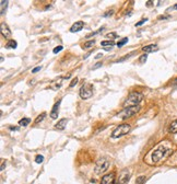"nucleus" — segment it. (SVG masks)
Masks as SVG:
<instances>
[{"instance_id":"nucleus-1","label":"nucleus","mask_w":177,"mask_h":184,"mask_svg":"<svg viewBox=\"0 0 177 184\" xmlns=\"http://www.w3.org/2000/svg\"><path fill=\"white\" fill-rule=\"evenodd\" d=\"M172 151H173L172 149L169 148L168 146L165 145V144L163 143L158 144V147L151 154V160H152L153 163H158V162H161L162 160L165 159L166 157H168Z\"/></svg>"},{"instance_id":"nucleus-2","label":"nucleus","mask_w":177,"mask_h":184,"mask_svg":"<svg viewBox=\"0 0 177 184\" xmlns=\"http://www.w3.org/2000/svg\"><path fill=\"white\" fill-rule=\"evenodd\" d=\"M143 100V94L140 93V92H131L128 94L127 99L124 102V106L129 107V106H136V105H139L140 102Z\"/></svg>"},{"instance_id":"nucleus-3","label":"nucleus","mask_w":177,"mask_h":184,"mask_svg":"<svg viewBox=\"0 0 177 184\" xmlns=\"http://www.w3.org/2000/svg\"><path fill=\"white\" fill-rule=\"evenodd\" d=\"M131 130V126L129 124H120L118 125L116 128L113 130L112 133V138H119V137H123L125 135H127L129 132Z\"/></svg>"},{"instance_id":"nucleus-4","label":"nucleus","mask_w":177,"mask_h":184,"mask_svg":"<svg viewBox=\"0 0 177 184\" xmlns=\"http://www.w3.org/2000/svg\"><path fill=\"white\" fill-rule=\"evenodd\" d=\"M109 168V160L107 158H101L96 161L95 165V174L97 175H101L102 173H104L105 171H107V169Z\"/></svg>"},{"instance_id":"nucleus-5","label":"nucleus","mask_w":177,"mask_h":184,"mask_svg":"<svg viewBox=\"0 0 177 184\" xmlns=\"http://www.w3.org/2000/svg\"><path fill=\"white\" fill-rule=\"evenodd\" d=\"M140 105H136V106H129V107H125V110H123L119 113L120 120H127V118L134 116V114L140 111Z\"/></svg>"},{"instance_id":"nucleus-6","label":"nucleus","mask_w":177,"mask_h":184,"mask_svg":"<svg viewBox=\"0 0 177 184\" xmlns=\"http://www.w3.org/2000/svg\"><path fill=\"white\" fill-rule=\"evenodd\" d=\"M79 93H80V96H81V99L83 100L90 99L91 96L93 95V85H90V83H84V85L80 88Z\"/></svg>"},{"instance_id":"nucleus-7","label":"nucleus","mask_w":177,"mask_h":184,"mask_svg":"<svg viewBox=\"0 0 177 184\" xmlns=\"http://www.w3.org/2000/svg\"><path fill=\"white\" fill-rule=\"evenodd\" d=\"M131 171L130 170H124L123 172L120 173V175H119V178L116 180V183L115 184H127L129 182V180H130V178H131Z\"/></svg>"},{"instance_id":"nucleus-8","label":"nucleus","mask_w":177,"mask_h":184,"mask_svg":"<svg viewBox=\"0 0 177 184\" xmlns=\"http://www.w3.org/2000/svg\"><path fill=\"white\" fill-rule=\"evenodd\" d=\"M115 183H116V178H115L114 172L107 173V174L102 176L101 184H115Z\"/></svg>"},{"instance_id":"nucleus-9","label":"nucleus","mask_w":177,"mask_h":184,"mask_svg":"<svg viewBox=\"0 0 177 184\" xmlns=\"http://www.w3.org/2000/svg\"><path fill=\"white\" fill-rule=\"evenodd\" d=\"M66 79V77H58L56 78L55 80H53L52 83L49 85V89H52L54 91H57L61 88V85H63V80Z\"/></svg>"},{"instance_id":"nucleus-10","label":"nucleus","mask_w":177,"mask_h":184,"mask_svg":"<svg viewBox=\"0 0 177 184\" xmlns=\"http://www.w3.org/2000/svg\"><path fill=\"white\" fill-rule=\"evenodd\" d=\"M60 103H61V99L58 100L56 103L54 104L52 109V112H50V117L53 120H57L58 118V114H59V106H60Z\"/></svg>"},{"instance_id":"nucleus-11","label":"nucleus","mask_w":177,"mask_h":184,"mask_svg":"<svg viewBox=\"0 0 177 184\" xmlns=\"http://www.w3.org/2000/svg\"><path fill=\"white\" fill-rule=\"evenodd\" d=\"M0 32H1L2 37H5V39H8V37L11 36L10 29H9V26L5 24V22H1V25H0Z\"/></svg>"},{"instance_id":"nucleus-12","label":"nucleus","mask_w":177,"mask_h":184,"mask_svg":"<svg viewBox=\"0 0 177 184\" xmlns=\"http://www.w3.org/2000/svg\"><path fill=\"white\" fill-rule=\"evenodd\" d=\"M83 26H84V23L82 22V21H78V22H76L70 28V32H71V33H76V32H79V31H81L82 29H83Z\"/></svg>"},{"instance_id":"nucleus-13","label":"nucleus","mask_w":177,"mask_h":184,"mask_svg":"<svg viewBox=\"0 0 177 184\" xmlns=\"http://www.w3.org/2000/svg\"><path fill=\"white\" fill-rule=\"evenodd\" d=\"M158 50V45H155V44L145 45V46L142 47V50H143L145 54H148V53H152V52H156Z\"/></svg>"},{"instance_id":"nucleus-14","label":"nucleus","mask_w":177,"mask_h":184,"mask_svg":"<svg viewBox=\"0 0 177 184\" xmlns=\"http://www.w3.org/2000/svg\"><path fill=\"white\" fill-rule=\"evenodd\" d=\"M67 123H68V120H67V118H61V120L58 121V123L55 125V127H56V129H58V130H63V129L66 128V126H67Z\"/></svg>"},{"instance_id":"nucleus-15","label":"nucleus","mask_w":177,"mask_h":184,"mask_svg":"<svg viewBox=\"0 0 177 184\" xmlns=\"http://www.w3.org/2000/svg\"><path fill=\"white\" fill-rule=\"evenodd\" d=\"M168 133H171V134H177V120H175V121H173L172 123L169 124Z\"/></svg>"},{"instance_id":"nucleus-16","label":"nucleus","mask_w":177,"mask_h":184,"mask_svg":"<svg viewBox=\"0 0 177 184\" xmlns=\"http://www.w3.org/2000/svg\"><path fill=\"white\" fill-rule=\"evenodd\" d=\"M8 1L7 0H1L0 2V13L5 14V11H7V8H8Z\"/></svg>"},{"instance_id":"nucleus-17","label":"nucleus","mask_w":177,"mask_h":184,"mask_svg":"<svg viewBox=\"0 0 177 184\" xmlns=\"http://www.w3.org/2000/svg\"><path fill=\"white\" fill-rule=\"evenodd\" d=\"M16 46H18V43L14 40H9L5 44V48H8V50H14L16 48Z\"/></svg>"},{"instance_id":"nucleus-18","label":"nucleus","mask_w":177,"mask_h":184,"mask_svg":"<svg viewBox=\"0 0 177 184\" xmlns=\"http://www.w3.org/2000/svg\"><path fill=\"white\" fill-rule=\"evenodd\" d=\"M30 123H31V118H29V117H24V118H22V120H20L19 121V125L20 126H23V127L27 126Z\"/></svg>"},{"instance_id":"nucleus-19","label":"nucleus","mask_w":177,"mask_h":184,"mask_svg":"<svg viewBox=\"0 0 177 184\" xmlns=\"http://www.w3.org/2000/svg\"><path fill=\"white\" fill-rule=\"evenodd\" d=\"M95 44V40H91V41H87L84 43V45H83V48H90V47H93V45Z\"/></svg>"},{"instance_id":"nucleus-20","label":"nucleus","mask_w":177,"mask_h":184,"mask_svg":"<svg viewBox=\"0 0 177 184\" xmlns=\"http://www.w3.org/2000/svg\"><path fill=\"white\" fill-rule=\"evenodd\" d=\"M102 46H109V47H113L115 46V42L112 41V40H109V41H104L101 43Z\"/></svg>"},{"instance_id":"nucleus-21","label":"nucleus","mask_w":177,"mask_h":184,"mask_svg":"<svg viewBox=\"0 0 177 184\" xmlns=\"http://www.w3.org/2000/svg\"><path fill=\"white\" fill-rule=\"evenodd\" d=\"M46 117V113L45 112H43L42 114H39V115L36 117V120H35V124H38V123H41L42 121H43L44 118Z\"/></svg>"},{"instance_id":"nucleus-22","label":"nucleus","mask_w":177,"mask_h":184,"mask_svg":"<svg viewBox=\"0 0 177 184\" xmlns=\"http://www.w3.org/2000/svg\"><path fill=\"white\" fill-rule=\"evenodd\" d=\"M128 41H129L128 37H124V39H121V40H120V41L117 43V46H118V47H123L124 45L128 43Z\"/></svg>"},{"instance_id":"nucleus-23","label":"nucleus","mask_w":177,"mask_h":184,"mask_svg":"<svg viewBox=\"0 0 177 184\" xmlns=\"http://www.w3.org/2000/svg\"><path fill=\"white\" fill-rule=\"evenodd\" d=\"M104 30V28H101V29H98L96 32H93V33H90V34H87V39H89V37H92V36H95L96 34H98V33H101L102 31Z\"/></svg>"},{"instance_id":"nucleus-24","label":"nucleus","mask_w":177,"mask_h":184,"mask_svg":"<svg viewBox=\"0 0 177 184\" xmlns=\"http://www.w3.org/2000/svg\"><path fill=\"white\" fill-rule=\"evenodd\" d=\"M106 37H108V39H111L113 41V40H115L116 37H118V34L115 33V32H112V33H108L106 35Z\"/></svg>"},{"instance_id":"nucleus-25","label":"nucleus","mask_w":177,"mask_h":184,"mask_svg":"<svg viewBox=\"0 0 177 184\" xmlns=\"http://www.w3.org/2000/svg\"><path fill=\"white\" fill-rule=\"evenodd\" d=\"M145 176L141 175V176H139V178L137 179L136 184H143V183H145Z\"/></svg>"},{"instance_id":"nucleus-26","label":"nucleus","mask_w":177,"mask_h":184,"mask_svg":"<svg viewBox=\"0 0 177 184\" xmlns=\"http://www.w3.org/2000/svg\"><path fill=\"white\" fill-rule=\"evenodd\" d=\"M134 54V52H132V53H130V54H128V55H126V56H124V58H121V59H118V61H116V63H121V61H126L127 58H129L130 56H132Z\"/></svg>"},{"instance_id":"nucleus-27","label":"nucleus","mask_w":177,"mask_h":184,"mask_svg":"<svg viewBox=\"0 0 177 184\" xmlns=\"http://www.w3.org/2000/svg\"><path fill=\"white\" fill-rule=\"evenodd\" d=\"M43 160H44V157L41 156V154H38V156L35 157V162H36V163H42V162H43Z\"/></svg>"},{"instance_id":"nucleus-28","label":"nucleus","mask_w":177,"mask_h":184,"mask_svg":"<svg viewBox=\"0 0 177 184\" xmlns=\"http://www.w3.org/2000/svg\"><path fill=\"white\" fill-rule=\"evenodd\" d=\"M63 47L61 46V45H59V46L55 47V48H54V50H53V53H54V54H57V53L61 52V50H63Z\"/></svg>"},{"instance_id":"nucleus-29","label":"nucleus","mask_w":177,"mask_h":184,"mask_svg":"<svg viewBox=\"0 0 177 184\" xmlns=\"http://www.w3.org/2000/svg\"><path fill=\"white\" fill-rule=\"evenodd\" d=\"M147 58H148V55L147 54H145V55H142V56H140V63L141 64H143V63H145L147 61Z\"/></svg>"},{"instance_id":"nucleus-30","label":"nucleus","mask_w":177,"mask_h":184,"mask_svg":"<svg viewBox=\"0 0 177 184\" xmlns=\"http://www.w3.org/2000/svg\"><path fill=\"white\" fill-rule=\"evenodd\" d=\"M77 83H78V78L76 77L73 80H72V81H71V83L69 85V87H70V88H72V87H74V85H77Z\"/></svg>"},{"instance_id":"nucleus-31","label":"nucleus","mask_w":177,"mask_h":184,"mask_svg":"<svg viewBox=\"0 0 177 184\" xmlns=\"http://www.w3.org/2000/svg\"><path fill=\"white\" fill-rule=\"evenodd\" d=\"M147 21H148V19H142L141 21H139L138 23H136V26H140V25H142L145 22H147Z\"/></svg>"},{"instance_id":"nucleus-32","label":"nucleus","mask_w":177,"mask_h":184,"mask_svg":"<svg viewBox=\"0 0 177 184\" xmlns=\"http://www.w3.org/2000/svg\"><path fill=\"white\" fill-rule=\"evenodd\" d=\"M42 69V66H38V67H35V68L33 69L32 70V74H36V72L37 71H39V70H41Z\"/></svg>"},{"instance_id":"nucleus-33","label":"nucleus","mask_w":177,"mask_h":184,"mask_svg":"<svg viewBox=\"0 0 177 184\" xmlns=\"http://www.w3.org/2000/svg\"><path fill=\"white\" fill-rule=\"evenodd\" d=\"M113 14H114V10H111V11H108V12H106V13L104 14L103 17H109V16H113Z\"/></svg>"},{"instance_id":"nucleus-34","label":"nucleus","mask_w":177,"mask_h":184,"mask_svg":"<svg viewBox=\"0 0 177 184\" xmlns=\"http://www.w3.org/2000/svg\"><path fill=\"white\" fill-rule=\"evenodd\" d=\"M165 19H169V16H160L158 17V20H165Z\"/></svg>"},{"instance_id":"nucleus-35","label":"nucleus","mask_w":177,"mask_h":184,"mask_svg":"<svg viewBox=\"0 0 177 184\" xmlns=\"http://www.w3.org/2000/svg\"><path fill=\"white\" fill-rule=\"evenodd\" d=\"M5 161L2 160V161H1V171L5 170Z\"/></svg>"},{"instance_id":"nucleus-36","label":"nucleus","mask_w":177,"mask_h":184,"mask_svg":"<svg viewBox=\"0 0 177 184\" xmlns=\"http://www.w3.org/2000/svg\"><path fill=\"white\" fill-rule=\"evenodd\" d=\"M9 128H10L11 130H19V127H15V126H10Z\"/></svg>"},{"instance_id":"nucleus-37","label":"nucleus","mask_w":177,"mask_h":184,"mask_svg":"<svg viewBox=\"0 0 177 184\" xmlns=\"http://www.w3.org/2000/svg\"><path fill=\"white\" fill-rule=\"evenodd\" d=\"M101 66H102V63H97V64H96V65H95V67H94V68H93V69L100 68V67H101Z\"/></svg>"},{"instance_id":"nucleus-38","label":"nucleus","mask_w":177,"mask_h":184,"mask_svg":"<svg viewBox=\"0 0 177 184\" xmlns=\"http://www.w3.org/2000/svg\"><path fill=\"white\" fill-rule=\"evenodd\" d=\"M153 1H147V7H151L152 6Z\"/></svg>"},{"instance_id":"nucleus-39","label":"nucleus","mask_w":177,"mask_h":184,"mask_svg":"<svg viewBox=\"0 0 177 184\" xmlns=\"http://www.w3.org/2000/svg\"><path fill=\"white\" fill-rule=\"evenodd\" d=\"M102 56H103V54H101V53H100V54H97V55L95 56V58H96V59H98V58H101Z\"/></svg>"},{"instance_id":"nucleus-40","label":"nucleus","mask_w":177,"mask_h":184,"mask_svg":"<svg viewBox=\"0 0 177 184\" xmlns=\"http://www.w3.org/2000/svg\"><path fill=\"white\" fill-rule=\"evenodd\" d=\"M168 10H177V5H175V6L172 7V8H169Z\"/></svg>"},{"instance_id":"nucleus-41","label":"nucleus","mask_w":177,"mask_h":184,"mask_svg":"<svg viewBox=\"0 0 177 184\" xmlns=\"http://www.w3.org/2000/svg\"><path fill=\"white\" fill-rule=\"evenodd\" d=\"M173 85H175V87L177 85V79H175L174 81H173Z\"/></svg>"}]
</instances>
